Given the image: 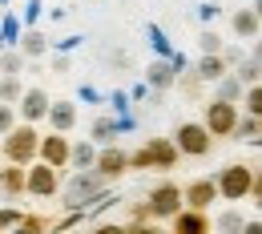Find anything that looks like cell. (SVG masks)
<instances>
[{
  "instance_id": "obj_3",
  "label": "cell",
  "mask_w": 262,
  "mask_h": 234,
  "mask_svg": "<svg viewBox=\"0 0 262 234\" xmlns=\"http://www.w3.org/2000/svg\"><path fill=\"white\" fill-rule=\"evenodd\" d=\"M173 158H178V150L169 145V141H149L141 154H137V166H158V169H169L173 166Z\"/></svg>"
},
{
  "instance_id": "obj_27",
  "label": "cell",
  "mask_w": 262,
  "mask_h": 234,
  "mask_svg": "<svg viewBox=\"0 0 262 234\" xmlns=\"http://www.w3.org/2000/svg\"><path fill=\"white\" fill-rule=\"evenodd\" d=\"M238 93H242V81H226V85H222V97H238Z\"/></svg>"
},
{
  "instance_id": "obj_13",
  "label": "cell",
  "mask_w": 262,
  "mask_h": 234,
  "mask_svg": "<svg viewBox=\"0 0 262 234\" xmlns=\"http://www.w3.org/2000/svg\"><path fill=\"white\" fill-rule=\"evenodd\" d=\"M40 150H45V162H49V166H61V162L69 158V150H65V141H61V137H49Z\"/></svg>"
},
{
  "instance_id": "obj_4",
  "label": "cell",
  "mask_w": 262,
  "mask_h": 234,
  "mask_svg": "<svg viewBox=\"0 0 262 234\" xmlns=\"http://www.w3.org/2000/svg\"><path fill=\"white\" fill-rule=\"evenodd\" d=\"M33 150H36V134H33V130H12L8 141H4V154H8L12 162H29Z\"/></svg>"
},
{
  "instance_id": "obj_26",
  "label": "cell",
  "mask_w": 262,
  "mask_h": 234,
  "mask_svg": "<svg viewBox=\"0 0 262 234\" xmlns=\"http://www.w3.org/2000/svg\"><path fill=\"white\" fill-rule=\"evenodd\" d=\"M218 226H222V230H238V226H242V218H238V214H222V222H218Z\"/></svg>"
},
{
  "instance_id": "obj_14",
  "label": "cell",
  "mask_w": 262,
  "mask_h": 234,
  "mask_svg": "<svg viewBox=\"0 0 262 234\" xmlns=\"http://www.w3.org/2000/svg\"><path fill=\"white\" fill-rule=\"evenodd\" d=\"M45 113L53 117V125H57V130H69V125H73V117H77V113H73V105H65V101H61V105H53V109H45Z\"/></svg>"
},
{
  "instance_id": "obj_16",
  "label": "cell",
  "mask_w": 262,
  "mask_h": 234,
  "mask_svg": "<svg viewBox=\"0 0 262 234\" xmlns=\"http://www.w3.org/2000/svg\"><path fill=\"white\" fill-rule=\"evenodd\" d=\"M178 230H206L202 214H178Z\"/></svg>"
},
{
  "instance_id": "obj_1",
  "label": "cell",
  "mask_w": 262,
  "mask_h": 234,
  "mask_svg": "<svg viewBox=\"0 0 262 234\" xmlns=\"http://www.w3.org/2000/svg\"><path fill=\"white\" fill-rule=\"evenodd\" d=\"M234 121H238V113H234V105L226 97L214 101L210 109H206V130L210 134H234Z\"/></svg>"
},
{
  "instance_id": "obj_6",
  "label": "cell",
  "mask_w": 262,
  "mask_h": 234,
  "mask_svg": "<svg viewBox=\"0 0 262 234\" xmlns=\"http://www.w3.org/2000/svg\"><path fill=\"white\" fill-rule=\"evenodd\" d=\"M149 202H154V206H149L154 214H178V206H182V190H178V186H158Z\"/></svg>"
},
{
  "instance_id": "obj_18",
  "label": "cell",
  "mask_w": 262,
  "mask_h": 234,
  "mask_svg": "<svg viewBox=\"0 0 262 234\" xmlns=\"http://www.w3.org/2000/svg\"><path fill=\"white\" fill-rule=\"evenodd\" d=\"M238 81H246V85H254V81H258V57H250V61L242 65V73H238Z\"/></svg>"
},
{
  "instance_id": "obj_28",
  "label": "cell",
  "mask_w": 262,
  "mask_h": 234,
  "mask_svg": "<svg viewBox=\"0 0 262 234\" xmlns=\"http://www.w3.org/2000/svg\"><path fill=\"white\" fill-rule=\"evenodd\" d=\"M93 134H97V137H109V134H113V121H109V117H101L97 125H93Z\"/></svg>"
},
{
  "instance_id": "obj_12",
  "label": "cell",
  "mask_w": 262,
  "mask_h": 234,
  "mask_svg": "<svg viewBox=\"0 0 262 234\" xmlns=\"http://www.w3.org/2000/svg\"><path fill=\"white\" fill-rule=\"evenodd\" d=\"M20 109H25V117H29V121H36V117H45L49 101H45V93H40V89H33V93L25 97V105H20Z\"/></svg>"
},
{
  "instance_id": "obj_21",
  "label": "cell",
  "mask_w": 262,
  "mask_h": 234,
  "mask_svg": "<svg viewBox=\"0 0 262 234\" xmlns=\"http://www.w3.org/2000/svg\"><path fill=\"white\" fill-rule=\"evenodd\" d=\"M40 49H45V36H40V33L25 36V53H40Z\"/></svg>"
},
{
  "instance_id": "obj_22",
  "label": "cell",
  "mask_w": 262,
  "mask_h": 234,
  "mask_svg": "<svg viewBox=\"0 0 262 234\" xmlns=\"http://www.w3.org/2000/svg\"><path fill=\"white\" fill-rule=\"evenodd\" d=\"M73 158H77V166H89V162H93V145H77Z\"/></svg>"
},
{
  "instance_id": "obj_19",
  "label": "cell",
  "mask_w": 262,
  "mask_h": 234,
  "mask_svg": "<svg viewBox=\"0 0 262 234\" xmlns=\"http://www.w3.org/2000/svg\"><path fill=\"white\" fill-rule=\"evenodd\" d=\"M234 130H238V137H246V141H258V121H254V117H250V121H242V125L234 121Z\"/></svg>"
},
{
  "instance_id": "obj_24",
  "label": "cell",
  "mask_w": 262,
  "mask_h": 234,
  "mask_svg": "<svg viewBox=\"0 0 262 234\" xmlns=\"http://www.w3.org/2000/svg\"><path fill=\"white\" fill-rule=\"evenodd\" d=\"M8 130H12V109L0 105V134H8Z\"/></svg>"
},
{
  "instance_id": "obj_17",
  "label": "cell",
  "mask_w": 262,
  "mask_h": 234,
  "mask_svg": "<svg viewBox=\"0 0 262 234\" xmlns=\"http://www.w3.org/2000/svg\"><path fill=\"white\" fill-rule=\"evenodd\" d=\"M149 81H154L158 89H162V85H169V81H173V73H169V65H154V69H149Z\"/></svg>"
},
{
  "instance_id": "obj_8",
  "label": "cell",
  "mask_w": 262,
  "mask_h": 234,
  "mask_svg": "<svg viewBox=\"0 0 262 234\" xmlns=\"http://www.w3.org/2000/svg\"><path fill=\"white\" fill-rule=\"evenodd\" d=\"M25 186H29L33 194H53V190H57V174H53L49 166H40V169L29 174V182H25Z\"/></svg>"
},
{
  "instance_id": "obj_25",
  "label": "cell",
  "mask_w": 262,
  "mask_h": 234,
  "mask_svg": "<svg viewBox=\"0 0 262 234\" xmlns=\"http://www.w3.org/2000/svg\"><path fill=\"white\" fill-rule=\"evenodd\" d=\"M218 45H222L218 33H206V36H202V49H206V53H218Z\"/></svg>"
},
{
  "instance_id": "obj_2",
  "label": "cell",
  "mask_w": 262,
  "mask_h": 234,
  "mask_svg": "<svg viewBox=\"0 0 262 234\" xmlns=\"http://www.w3.org/2000/svg\"><path fill=\"white\" fill-rule=\"evenodd\" d=\"M218 190H222L230 202H238L242 194H250V190H254V182H250V169H246V166H230L226 174H222V186H218Z\"/></svg>"
},
{
  "instance_id": "obj_29",
  "label": "cell",
  "mask_w": 262,
  "mask_h": 234,
  "mask_svg": "<svg viewBox=\"0 0 262 234\" xmlns=\"http://www.w3.org/2000/svg\"><path fill=\"white\" fill-rule=\"evenodd\" d=\"M246 105H250V113H258L262 105H258V89H254V85H250V97H246Z\"/></svg>"
},
{
  "instance_id": "obj_7",
  "label": "cell",
  "mask_w": 262,
  "mask_h": 234,
  "mask_svg": "<svg viewBox=\"0 0 262 234\" xmlns=\"http://www.w3.org/2000/svg\"><path fill=\"white\" fill-rule=\"evenodd\" d=\"M97 194H101V178H89V174L81 178V174H77L73 186H69V206H81L85 198H97Z\"/></svg>"
},
{
  "instance_id": "obj_30",
  "label": "cell",
  "mask_w": 262,
  "mask_h": 234,
  "mask_svg": "<svg viewBox=\"0 0 262 234\" xmlns=\"http://www.w3.org/2000/svg\"><path fill=\"white\" fill-rule=\"evenodd\" d=\"M12 222H16V214H12V210H4V214H0V226H12Z\"/></svg>"
},
{
  "instance_id": "obj_10",
  "label": "cell",
  "mask_w": 262,
  "mask_h": 234,
  "mask_svg": "<svg viewBox=\"0 0 262 234\" xmlns=\"http://www.w3.org/2000/svg\"><path fill=\"white\" fill-rule=\"evenodd\" d=\"M214 194H218V186H214V182H194V186H190L182 198L190 202V206H198V210H202V206H210V202H214Z\"/></svg>"
},
{
  "instance_id": "obj_20",
  "label": "cell",
  "mask_w": 262,
  "mask_h": 234,
  "mask_svg": "<svg viewBox=\"0 0 262 234\" xmlns=\"http://www.w3.org/2000/svg\"><path fill=\"white\" fill-rule=\"evenodd\" d=\"M0 69H4L8 77H16V69H20V57H16V53H4V57H0Z\"/></svg>"
},
{
  "instance_id": "obj_23",
  "label": "cell",
  "mask_w": 262,
  "mask_h": 234,
  "mask_svg": "<svg viewBox=\"0 0 262 234\" xmlns=\"http://www.w3.org/2000/svg\"><path fill=\"white\" fill-rule=\"evenodd\" d=\"M4 182H8V190H25V174H16V169H8Z\"/></svg>"
},
{
  "instance_id": "obj_11",
  "label": "cell",
  "mask_w": 262,
  "mask_h": 234,
  "mask_svg": "<svg viewBox=\"0 0 262 234\" xmlns=\"http://www.w3.org/2000/svg\"><path fill=\"white\" fill-rule=\"evenodd\" d=\"M234 29H238V36H258V12L254 8H242L234 16Z\"/></svg>"
},
{
  "instance_id": "obj_15",
  "label": "cell",
  "mask_w": 262,
  "mask_h": 234,
  "mask_svg": "<svg viewBox=\"0 0 262 234\" xmlns=\"http://www.w3.org/2000/svg\"><path fill=\"white\" fill-rule=\"evenodd\" d=\"M198 73H202L206 81H218V77H222V57H206V61L198 65Z\"/></svg>"
},
{
  "instance_id": "obj_5",
  "label": "cell",
  "mask_w": 262,
  "mask_h": 234,
  "mask_svg": "<svg viewBox=\"0 0 262 234\" xmlns=\"http://www.w3.org/2000/svg\"><path fill=\"white\" fill-rule=\"evenodd\" d=\"M178 150L206 154V150H210V130H206V125H182V130H178Z\"/></svg>"
},
{
  "instance_id": "obj_9",
  "label": "cell",
  "mask_w": 262,
  "mask_h": 234,
  "mask_svg": "<svg viewBox=\"0 0 262 234\" xmlns=\"http://www.w3.org/2000/svg\"><path fill=\"white\" fill-rule=\"evenodd\" d=\"M121 169H125V154H121V150H105V154L97 158V174L101 178H117Z\"/></svg>"
}]
</instances>
